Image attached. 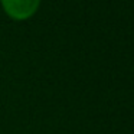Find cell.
<instances>
[{
	"mask_svg": "<svg viewBox=\"0 0 134 134\" xmlns=\"http://www.w3.org/2000/svg\"><path fill=\"white\" fill-rule=\"evenodd\" d=\"M2 3L10 16L16 19H23L35 12L39 0H2Z\"/></svg>",
	"mask_w": 134,
	"mask_h": 134,
	"instance_id": "6da1fadb",
	"label": "cell"
}]
</instances>
